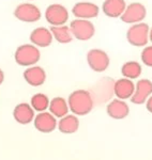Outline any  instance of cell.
I'll list each match as a JSON object with an SVG mask.
<instances>
[{
	"label": "cell",
	"instance_id": "2e32d148",
	"mask_svg": "<svg viewBox=\"0 0 152 160\" xmlns=\"http://www.w3.org/2000/svg\"><path fill=\"white\" fill-rule=\"evenodd\" d=\"M125 8H127L125 0H105L102 4V11L106 16L117 18L121 17Z\"/></svg>",
	"mask_w": 152,
	"mask_h": 160
},
{
	"label": "cell",
	"instance_id": "cb8c5ba5",
	"mask_svg": "<svg viewBox=\"0 0 152 160\" xmlns=\"http://www.w3.org/2000/svg\"><path fill=\"white\" fill-rule=\"evenodd\" d=\"M146 108H147V110H148L149 112L152 113V95H151L150 97H149L148 99H147V102H146Z\"/></svg>",
	"mask_w": 152,
	"mask_h": 160
},
{
	"label": "cell",
	"instance_id": "44dd1931",
	"mask_svg": "<svg viewBox=\"0 0 152 160\" xmlns=\"http://www.w3.org/2000/svg\"><path fill=\"white\" fill-rule=\"evenodd\" d=\"M143 68L141 65L136 61H128L124 63L121 68V74L123 77L128 79H137L141 75Z\"/></svg>",
	"mask_w": 152,
	"mask_h": 160
},
{
	"label": "cell",
	"instance_id": "30bf717a",
	"mask_svg": "<svg viewBox=\"0 0 152 160\" xmlns=\"http://www.w3.org/2000/svg\"><path fill=\"white\" fill-rule=\"evenodd\" d=\"M152 95V82L149 79H140L136 82L135 92L131 102L135 105H143Z\"/></svg>",
	"mask_w": 152,
	"mask_h": 160
},
{
	"label": "cell",
	"instance_id": "ffe728a7",
	"mask_svg": "<svg viewBox=\"0 0 152 160\" xmlns=\"http://www.w3.org/2000/svg\"><path fill=\"white\" fill-rule=\"evenodd\" d=\"M50 112L54 114L56 118H62L64 115L68 114L69 110V104L63 97H55L50 102Z\"/></svg>",
	"mask_w": 152,
	"mask_h": 160
},
{
	"label": "cell",
	"instance_id": "4fadbf2b",
	"mask_svg": "<svg viewBox=\"0 0 152 160\" xmlns=\"http://www.w3.org/2000/svg\"><path fill=\"white\" fill-rule=\"evenodd\" d=\"M106 112L112 118L122 120V118H127L128 115L130 108H128V104L123 99L117 98L109 102V104L106 107Z\"/></svg>",
	"mask_w": 152,
	"mask_h": 160
},
{
	"label": "cell",
	"instance_id": "5bb4252c",
	"mask_svg": "<svg viewBox=\"0 0 152 160\" xmlns=\"http://www.w3.org/2000/svg\"><path fill=\"white\" fill-rule=\"evenodd\" d=\"M54 40V37L51 34V31L45 27L35 28L30 34V41L33 45L38 47L44 48L50 46Z\"/></svg>",
	"mask_w": 152,
	"mask_h": 160
},
{
	"label": "cell",
	"instance_id": "3957f363",
	"mask_svg": "<svg viewBox=\"0 0 152 160\" xmlns=\"http://www.w3.org/2000/svg\"><path fill=\"white\" fill-rule=\"evenodd\" d=\"M150 28L145 22L133 24L127 32V40L135 47H144L149 42Z\"/></svg>",
	"mask_w": 152,
	"mask_h": 160
},
{
	"label": "cell",
	"instance_id": "7c38bea8",
	"mask_svg": "<svg viewBox=\"0 0 152 160\" xmlns=\"http://www.w3.org/2000/svg\"><path fill=\"white\" fill-rule=\"evenodd\" d=\"M113 91L117 98L120 99H131L135 92V83L132 81V79L128 78H121L117 81H115L113 86Z\"/></svg>",
	"mask_w": 152,
	"mask_h": 160
},
{
	"label": "cell",
	"instance_id": "ba28073f",
	"mask_svg": "<svg viewBox=\"0 0 152 160\" xmlns=\"http://www.w3.org/2000/svg\"><path fill=\"white\" fill-rule=\"evenodd\" d=\"M45 18L51 26L66 25L69 19V12L61 4H50L45 11Z\"/></svg>",
	"mask_w": 152,
	"mask_h": 160
},
{
	"label": "cell",
	"instance_id": "5b68a950",
	"mask_svg": "<svg viewBox=\"0 0 152 160\" xmlns=\"http://www.w3.org/2000/svg\"><path fill=\"white\" fill-rule=\"evenodd\" d=\"M147 16L146 7L140 2H132L125 8L123 14L121 15V20L125 24H137L141 22Z\"/></svg>",
	"mask_w": 152,
	"mask_h": 160
},
{
	"label": "cell",
	"instance_id": "d6986e66",
	"mask_svg": "<svg viewBox=\"0 0 152 160\" xmlns=\"http://www.w3.org/2000/svg\"><path fill=\"white\" fill-rule=\"evenodd\" d=\"M50 31L54 37V40H56L58 43H61V44L70 43L74 38L71 32L70 27H68V26H66V25L51 26Z\"/></svg>",
	"mask_w": 152,
	"mask_h": 160
},
{
	"label": "cell",
	"instance_id": "9a60e30c",
	"mask_svg": "<svg viewBox=\"0 0 152 160\" xmlns=\"http://www.w3.org/2000/svg\"><path fill=\"white\" fill-rule=\"evenodd\" d=\"M13 117L17 123L22 124V125H27V124L31 123L32 120H34V109L31 105L23 102L15 107L14 111H13Z\"/></svg>",
	"mask_w": 152,
	"mask_h": 160
},
{
	"label": "cell",
	"instance_id": "484cf974",
	"mask_svg": "<svg viewBox=\"0 0 152 160\" xmlns=\"http://www.w3.org/2000/svg\"><path fill=\"white\" fill-rule=\"evenodd\" d=\"M149 41L152 42V27L150 28V32H149Z\"/></svg>",
	"mask_w": 152,
	"mask_h": 160
},
{
	"label": "cell",
	"instance_id": "52a82bcc",
	"mask_svg": "<svg viewBox=\"0 0 152 160\" xmlns=\"http://www.w3.org/2000/svg\"><path fill=\"white\" fill-rule=\"evenodd\" d=\"M40 9L32 3H22L16 7L14 11V16L20 22H35L41 18Z\"/></svg>",
	"mask_w": 152,
	"mask_h": 160
},
{
	"label": "cell",
	"instance_id": "e0dca14e",
	"mask_svg": "<svg viewBox=\"0 0 152 160\" xmlns=\"http://www.w3.org/2000/svg\"><path fill=\"white\" fill-rule=\"evenodd\" d=\"M24 79L32 87L42 86L46 80V73L41 66H29L24 72Z\"/></svg>",
	"mask_w": 152,
	"mask_h": 160
},
{
	"label": "cell",
	"instance_id": "7a4b0ae2",
	"mask_svg": "<svg viewBox=\"0 0 152 160\" xmlns=\"http://www.w3.org/2000/svg\"><path fill=\"white\" fill-rule=\"evenodd\" d=\"M14 58L15 62L20 66H32L40 61L41 53L35 45L24 44L16 49Z\"/></svg>",
	"mask_w": 152,
	"mask_h": 160
},
{
	"label": "cell",
	"instance_id": "8fae6325",
	"mask_svg": "<svg viewBox=\"0 0 152 160\" xmlns=\"http://www.w3.org/2000/svg\"><path fill=\"white\" fill-rule=\"evenodd\" d=\"M100 13V8L92 2H77L72 9V14L76 18H95Z\"/></svg>",
	"mask_w": 152,
	"mask_h": 160
},
{
	"label": "cell",
	"instance_id": "6da1fadb",
	"mask_svg": "<svg viewBox=\"0 0 152 160\" xmlns=\"http://www.w3.org/2000/svg\"><path fill=\"white\" fill-rule=\"evenodd\" d=\"M69 108L75 115H86L93 109L94 102L90 92L77 90L71 93L68 98Z\"/></svg>",
	"mask_w": 152,
	"mask_h": 160
},
{
	"label": "cell",
	"instance_id": "277c9868",
	"mask_svg": "<svg viewBox=\"0 0 152 160\" xmlns=\"http://www.w3.org/2000/svg\"><path fill=\"white\" fill-rule=\"evenodd\" d=\"M70 29L73 37L78 41H88L95 33L94 25L89 19L76 18L72 20Z\"/></svg>",
	"mask_w": 152,
	"mask_h": 160
},
{
	"label": "cell",
	"instance_id": "9c48e42d",
	"mask_svg": "<svg viewBox=\"0 0 152 160\" xmlns=\"http://www.w3.org/2000/svg\"><path fill=\"white\" fill-rule=\"evenodd\" d=\"M33 124H34L35 129L43 133L51 132L56 129L58 125L55 115L51 114L50 112H45V111L40 112L37 117H34Z\"/></svg>",
	"mask_w": 152,
	"mask_h": 160
},
{
	"label": "cell",
	"instance_id": "ac0fdd59",
	"mask_svg": "<svg viewBox=\"0 0 152 160\" xmlns=\"http://www.w3.org/2000/svg\"><path fill=\"white\" fill-rule=\"evenodd\" d=\"M79 127V120L75 115H64L60 118V121L58 122V129L60 132L70 135L74 133L78 130Z\"/></svg>",
	"mask_w": 152,
	"mask_h": 160
},
{
	"label": "cell",
	"instance_id": "603a6c76",
	"mask_svg": "<svg viewBox=\"0 0 152 160\" xmlns=\"http://www.w3.org/2000/svg\"><path fill=\"white\" fill-rule=\"evenodd\" d=\"M141 61L145 65L152 68V46H147L141 51Z\"/></svg>",
	"mask_w": 152,
	"mask_h": 160
},
{
	"label": "cell",
	"instance_id": "8992f818",
	"mask_svg": "<svg viewBox=\"0 0 152 160\" xmlns=\"http://www.w3.org/2000/svg\"><path fill=\"white\" fill-rule=\"evenodd\" d=\"M87 62H88L89 68L92 71L102 73V72H105L108 68L110 60L109 57L104 50L91 49L87 53Z\"/></svg>",
	"mask_w": 152,
	"mask_h": 160
},
{
	"label": "cell",
	"instance_id": "7402d4cb",
	"mask_svg": "<svg viewBox=\"0 0 152 160\" xmlns=\"http://www.w3.org/2000/svg\"><path fill=\"white\" fill-rule=\"evenodd\" d=\"M32 108L38 112H43L50 107V99H48L47 95L43 94V93H38L34 94L31 97V104Z\"/></svg>",
	"mask_w": 152,
	"mask_h": 160
},
{
	"label": "cell",
	"instance_id": "d4e9b609",
	"mask_svg": "<svg viewBox=\"0 0 152 160\" xmlns=\"http://www.w3.org/2000/svg\"><path fill=\"white\" fill-rule=\"evenodd\" d=\"M3 80H4V74H3V72L0 69V84L3 82Z\"/></svg>",
	"mask_w": 152,
	"mask_h": 160
}]
</instances>
